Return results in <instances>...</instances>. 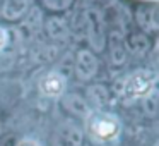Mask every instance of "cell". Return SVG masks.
<instances>
[{
	"mask_svg": "<svg viewBox=\"0 0 159 146\" xmlns=\"http://www.w3.org/2000/svg\"><path fill=\"white\" fill-rule=\"evenodd\" d=\"M144 108L149 115H156V112H157V103H156V95L154 93H149L147 96H145Z\"/></svg>",
	"mask_w": 159,
	"mask_h": 146,
	"instance_id": "obj_12",
	"label": "cell"
},
{
	"mask_svg": "<svg viewBox=\"0 0 159 146\" xmlns=\"http://www.w3.org/2000/svg\"><path fill=\"white\" fill-rule=\"evenodd\" d=\"M89 93H91V96H93V100L96 101L98 105H103V103H106V100H108V91L104 90L103 86H93L89 90Z\"/></svg>",
	"mask_w": 159,
	"mask_h": 146,
	"instance_id": "obj_10",
	"label": "cell"
},
{
	"mask_svg": "<svg viewBox=\"0 0 159 146\" xmlns=\"http://www.w3.org/2000/svg\"><path fill=\"white\" fill-rule=\"evenodd\" d=\"M5 40H7V33H5V29L0 28V46L5 45Z\"/></svg>",
	"mask_w": 159,
	"mask_h": 146,
	"instance_id": "obj_14",
	"label": "cell"
},
{
	"mask_svg": "<svg viewBox=\"0 0 159 146\" xmlns=\"http://www.w3.org/2000/svg\"><path fill=\"white\" fill-rule=\"evenodd\" d=\"M39 90L46 96H60L65 90V77L58 72H50L39 81Z\"/></svg>",
	"mask_w": 159,
	"mask_h": 146,
	"instance_id": "obj_5",
	"label": "cell"
},
{
	"mask_svg": "<svg viewBox=\"0 0 159 146\" xmlns=\"http://www.w3.org/2000/svg\"><path fill=\"white\" fill-rule=\"evenodd\" d=\"M48 33L50 36H53L55 40H65L67 38V24L65 21H62V19H50L48 21Z\"/></svg>",
	"mask_w": 159,
	"mask_h": 146,
	"instance_id": "obj_8",
	"label": "cell"
},
{
	"mask_svg": "<svg viewBox=\"0 0 159 146\" xmlns=\"http://www.w3.org/2000/svg\"><path fill=\"white\" fill-rule=\"evenodd\" d=\"M45 2V5L50 9V11H63V9H67L70 4H72V0H43Z\"/></svg>",
	"mask_w": 159,
	"mask_h": 146,
	"instance_id": "obj_11",
	"label": "cell"
},
{
	"mask_svg": "<svg viewBox=\"0 0 159 146\" xmlns=\"http://www.w3.org/2000/svg\"><path fill=\"white\" fill-rule=\"evenodd\" d=\"M17 146H39L38 143H34V141H29V139H26V141H21Z\"/></svg>",
	"mask_w": 159,
	"mask_h": 146,
	"instance_id": "obj_15",
	"label": "cell"
},
{
	"mask_svg": "<svg viewBox=\"0 0 159 146\" xmlns=\"http://www.w3.org/2000/svg\"><path fill=\"white\" fill-rule=\"evenodd\" d=\"M98 71V60L89 50H80L77 53V60H75V74L79 79L87 81L96 74Z\"/></svg>",
	"mask_w": 159,
	"mask_h": 146,
	"instance_id": "obj_4",
	"label": "cell"
},
{
	"mask_svg": "<svg viewBox=\"0 0 159 146\" xmlns=\"http://www.w3.org/2000/svg\"><path fill=\"white\" fill-rule=\"evenodd\" d=\"M111 57H113V62L115 64H121L125 60V53H123V48L120 45L116 46V43H111Z\"/></svg>",
	"mask_w": 159,
	"mask_h": 146,
	"instance_id": "obj_13",
	"label": "cell"
},
{
	"mask_svg": "<svg viewBox=\"0 0 159 146\" xmlns=\"http://www.w3.org/2000/svg\"><path fill=\"white\" fill-rule=\"evenodd\" d=\"M63 105H65L72 114L79 115V117H87L89 112H91V108H89V105L86 103V100L77 96V95H69V96H65L63 98Z\"/></svg>",
	"mask_w": 159,
	"mask_h": 146,
	"instance_id": "obj_6",
	"label": "cell"
},
{
	"mask_svg": "<svg viewBox=\"0 0 159 146\" xmlns=\"http://www.w3.org/2000/svg\"><path fill=\"white\" fill-rule=\"evenodd\" d=\"M28 7V0H7L4 7V16L7 19H16Z\"/></svg>",
	"mask_w": 159,
	"mask_h": 146,
	"instance_id": "obj_7",
	"label": "cell"
},
{
	"mask_svg": "<svg viewBox=\"0 0 159 146\" xmlns=\"http://www.w3.org/2000/svg\"><path fill=\"white\" fill-rule=\"evenodd\" d=\"M154 86V76L151 72H135L125 81V93L128 96H147Z\"/></svg>",
	"mask_w": 159,
	"mask_h": 146,
	"instance_id": "obj_3",
	"label": "cell"
},
{
	"mask_svg": "<svg viewBox=\"0 0 159 146\" xmlns=\"http://www.w3.org/2000/svg\"><path fill=\"white\" fill-rule=\"evenodd\" d=\"M52 144L53 146H80L82 144V131L72 122H63L53 132Z\"/></svg>",
	"mask_w": 159,
	"mask_h": 146,
	"instance_id": "obj_2",
	"label": "cell"
},
{
	"mask_svg": "<svg viewBox=\"0 0 159 146\" xmlns=\"http://www.w3.org/2000/svg\"><path fill=\"white\" fill-rule=\"evenodd\" d=\"M91 134L99 141H110L120 132V124L111 115H98L91 120Z\"/></svg>",
	"mask_w": 159,
	"mask_h": 146,
	"instance_id": "obj_1",
	"label": "cell"
},
{
	"mask_svg": "<svg viewBox=\"0 0 159 146\" xmlns=\"http://www.w3.org/2000/svg\"><path fill=\"white\" fill-rule=\"evenodd\" d=\"M128 45V50H130L132 53H137V55H140V53H144L145 50L149 48V41L147 38H145L144 35H134L128 38L127 41Z\"/></svg>",
	"mask_w": 159,
	"mask_h": 146,
	"instance_id": "obj_9",
	"label": "cell"
}]
</instances>
